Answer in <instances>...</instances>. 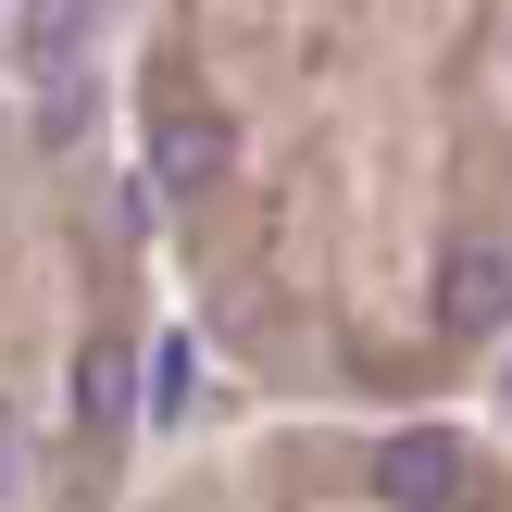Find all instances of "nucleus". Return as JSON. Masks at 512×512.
Segmentation results:
<instances>
[{
	"mask_svg": "<svg viewBox=\"0 0 512 512\" xmlns=\"http://www.w3.org/2000/svg\"><path fill=\"white\" fill-rule=\"evenodd\" d=\"M450 488H463L450 425H400V438L375 450V500H388V512H450Z\"/></svg>",
	"mask_w": 512,
	"mask_h": 512,
	"instance_id": "nucleus-1",
	"label": "nucleus"
},
{
	"mask_svg": "<svg viewBox=\"0 0 512 512\" xmlns=\"http://www.w3.org/2000/svg\"><path fill=\"white\" fill-rule=\"evenodd\" d=\"M13 475H25V438H13V413H0V500H13Z\"/></svg>",
	"mask_w": 512,
	"mask_h": 512,
	"instance_id": "nucleus-5",
	"label": "nucleus"
},
{
	"mask_svg": "<svg viewBox=\"0 0 512 512\" xmlns=\"http://www.w3.org/2000/svg\"><path fill=\"white\" fill-rule=\"evenodd\" d=\"M125 413H138V350L88 338V350H75V425H125Z\"/></svg>",
	"mask_w": 512,
	"mask_h": 512,
	"instance_id": "nucleus-4",
	"label": "nucleus"
},
{
	"mask_svg": "<svg viewBox=\"0 0 512 512\" xmlns=\"http://www.w3.org/2000/svg\"><path fill=\"white\" fill-rule=\"evenodd\" d=\"M438 325H450V338H500V325H512V263L488 238H463L438 263Z\"/></svg>",
	"mask_w": 512,
	"mask_h": 512,
	"instance_id": "nucleus-3",
	"label": "nucleus"
},
{
	"mask_svg": "<svg viewBox=\"0 0 512 512\" xmlns=\"http://www.w3.org/2000/svg\"><path fill=\"white\" fill-rule=\"evenodd\" d=\"M225 163H238L225 113H163V125H150V188H163V200H200V188H225Z\"/></svg>",
	"mask_w": 512,
	"mask_h": 512,
	"instance_id": "nucleus-2",
	"label": "nucleus"
}]
</instances>
